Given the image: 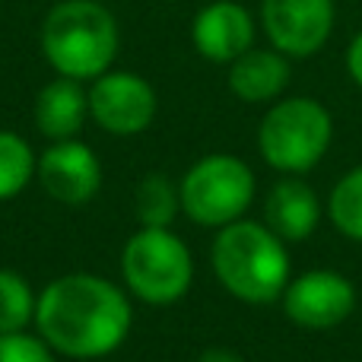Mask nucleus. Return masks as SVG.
<instances>
[{"label":"nucleus","instance_id":"nucleus-14","mask_svg":"<svg viewBox=\"0 0 362 362\" xmlns=\"http://www.w3.org/2000/svg\"><path fill=\"white\" fill-rule=\"evenodd\" d=\"M289 86V57L276 48H248L229 64V89L248 105L274 102Z\"/></svg>","mask_w":362,"mask_h":362},{"label":"nucleus","instance_id":"nucleus-5","mask_svg":"<svg viewBox=\"0 0 362 362\" xmlns=\"http://www.w3.org/2000/svg\"><path fill=\"white\" fill-rule=\"evenodd\" d=\"M121 274L140 302L172 305L191 289L194 257L172 229L140 226L121 251Z\"/></svg>","mask_w":362,"mask_h":362},{"label":"nucleus","instance_id":"nucleus-20","mask_svg":"<svg viewBox=\"0 0 362 362\" xmlns=\"http://www.w3.org/2000/svg\"><path fill=\"white\" fill-rule=\"evenodd\" d=\"M346 70H350L353 83L362 89V32L350 42V48H346Z\"/></svg>","mask_w":362,"mask_h":362},{"label":"nucleus","instance_id":"nucleus-4","mask_svg":"<svg viewBox=\"0 0 362 362\" xmlns=\"http://www.w3.org/2000/svg\"><path fill=\"white\" fill-rule=\"evenodd\" d=\"M334 137V121L321 102L296 95L264 115L257 127V150L264 163L286 175H302L325 159Z\"/></svg>","mask_w":362,"mask_h":362},{"label":"nucleus","instance_id":"nucleus-6","mask_svg":"<svg viewBox=\"0 0 362 362\" xmlns=\"http://www.w3.org/2000/svg\"><path fill=\"white\" fill-rule=\"evenodd\" d=\"M181 210L197 226L223 229L245 216L255 200V172L229 153L204 156L185 172L178 185Z\"/></svg>","mask_w":362,"mask_h":362},{"label":"nucleus","instance_id":"nucleus-8","mask_svg":"<svg viewBox=\"0 0 362 362\" xmlns=\"http://www.w3.org/2000/svg\"><path fill=\"white\" fill-rule=\"evenodd\" d=\"M334 0H261V23L270 45L286 57H312L334 29Z\"/></svg>","mask_w":362,"mask_h":362},{"label":"nucleus","instance_id":"nucleus-9","mask_svg":"<svg viewBox=\"0 0 362 362\" xmlns=\"http://www.w3.org/2000/svg\"><path fill=\"white\" fill-rule=\"evenodd\" d=\"M286 318L308 331H327L344 325L356 308V289L337 270H308L283 289Z\"/></svg>","mask_w":362,"mask_h":362},{"label":"nucleus","instance_id":"nucleus-17","mask_svg":"<svg viewBox=\"0 0 362 362\" xmlns=\"http://www.w3.org/2000/svg\"><path fill=\"white\" fill-rule=\"evenodd\" d=\"M327 216L346 238L362 242V165L350 169L334 185L327 197Z\"/></svg>","mask_w":362,"mask_h":362},{"label":"nucleus","instance_id":"nucleus-19","mask_svg":"<svg viewBox=\"0 0 362 362\" xmlns=\"http://www.w3.org/2000/svg\"><path fill=\"white\" fill-rule=\"evenodd\" d=\"M0 362H54L51 346L42 337L19 331V334H0Z\"/></svg>","mask_w":362,"mask_h":362},{"label":"nucleus","instance_id":"nucleus-7","mask_svg":"<svg viewBox=\"0 0 362 362\" xmlns=\"http://www.w3.org/2000/svg\"><path fill=\"white\" fill-rule=\"evenodd\" d=\"M156 89L131 70H108L89 86V118L115 137L144 134L156 118Z\"/></svg>","mask_w":362,"mask_h":362},{"label":"nucleus","instance_id":"nucleus-15","mask_svg":"<svg viewBox=\"0 0 362 362\" xmlns=\"http://www.w3.org/2000/svg\"><path fill=\"white\" fill-rule=\"evenodd\" d=\"M134 210H137L140 226L150 229H169L175 213L181 210L178 187L172 185L169 175L163 172H150L146 178H140L137 194H134Z\"/></svg>","mask_w":362,"mask_h":362},{"label":"nucleus","instance_id":"nucleus-18","mask_svg":"<svg viewBox=\"0 0 362 362\" xmlns=\"http://www.w3.org/2000/svg\"><path fill=\"white\" fill-rule=\"evenodd\" d=\"M35 296L25 276L16 270H0V334H19L35 321Z\"/></svg>","mask_w":362,"mask_h":362},{"label":"nucleus","instance_id":"nucleus-11","mask_svg":"<svg viewBox=\"0 0 362 362\" xmlns=\"http://www.w3.org/2000/svg\"><path fill=\"white\" fill-rule=\"evenodd\" d=\"M191 42L206 61L232 64L248 48H255V19L235 0H213L194 16Z\"/></svg>","mask_w":362,"mask_h":362},{"label":"nucleus","instance_id":"nucleus-10","mask_svg":"<svg viewBox=\"0 0 362 362\" xmlns=\"http://www.w3.org/2000/svg\"><path fill=\"white\" fill-rule=\"evenodd\" d=\"M35 178L42 181V187L57 204L80 206L99 194L102 165H99V156L93 153V146H86L83 140H76V137L54 140L38 156Z\"/></svg>","mask_w":362,"mask_h":362},{"label":"nucleus","instance_id":"nucleus-21","mask_svg":"<svg viewBox=\"0 0 362 362\" xmlns=\"http://www.w3.org/2000/svg\"><path fill=\"white\" fill-rule=\"evenodd\" d=\"M197 362H245V359L238 356L235 350H226V346H210V350L200 353Z\"/></svg>","mask_w":362,"mask_h":362},{"label":"nucleus","instance_id":"nucleus-13","mask_svg":"<svg viewBox=\"0 0 362 362\" xmlns=\"http://www.w3.org/2000/svg\"><path fill=\"white\" fill-rule=\"evenodd\" d=\"M89 118V93L80 86V80L57 76L38 89L35 99V127L45 137L54 140H74L83 131Z\"/></svg>","mask_w":362,"mask_h":362},{"label":"nucleus","instance_id":"nucleus-2","mask_svg":"<svg viewBox=\"0 0 362 362\" xmlns=\"http://www.w3.org/2000/svg\"><path fill=\"white\" fill-rule=\"evenodd\" d=\"M118 45V23L99 0H61L42 23V54L57 76L83 83L108 74Z\"/></svg>","mask_w":362,"mask_h":362},{"label":"nucleus","instance_id":"nucleus-1","mask_svg":"<svg viewBox=\"0 0 362 362\" xmlns=\"http://www.w3.org/2000/svg\"><path fill=\"white\" fill-rule=\"evenodd\" d=\"M131 302L124 289L95 274H67L42 289L35 302L38 337L74 359L115 353L131 334Z\"/></svg>","mask_w":362,"mask_h":362},{"label":"nucleus","instance_id":"nucleus-3","mask_svg":"<svg viewBox=\"0 0 362 362\" xmlns=\"http://www.w3.org/2000/svg\"><path fill=\"white\" fill-rule=\"evenodd\" d=\"M213 274L235 299L264 305L289 286V251L264 223L235 219L223 226L210 251Z\"/></svg>","mask_w":362,"mask_h":362},{"label":"nucleus","instance_id":"nucleus-12","mask_svg":"<svg viewBox=\"0 0 362 362\" xmlns=\"http://www.w3.org/2000/svg\"><path fill=\"white\" fill-rule=\"evenodd\" d=\"M321 200L302 178H283L264 200V226L283 242H302L318 229Z\"/></svg>","mask_w":362,"mask_h":362},{"label":"nucleus","instance_id":"nucleus-16","mask_svg":"<svg viewBox=\"0 0 362 362\" xmlns=\"http://www.w3.org/2000/svg\"><path fill=\"white\" fill-rule=\"evenodd\" d=\"M35 153L19 134L0 131V200H13L35 178Z\"/></svg>","mask_w":362,"mask_h":362}]
</instances>
